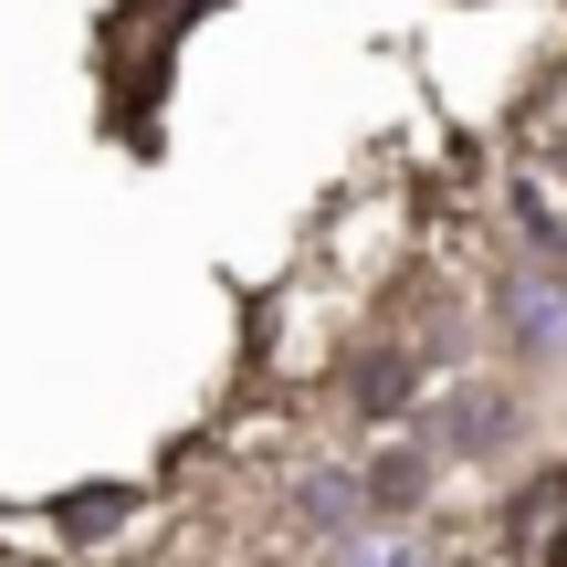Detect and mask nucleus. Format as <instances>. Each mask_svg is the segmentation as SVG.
Here are the masks:
<instances>
[{
	"mask_svg": "<svg viewBox=\"0 0 567 567\" xmlns=\"http://www.w3.org/2000/svg\"><path fill=\"white\" fill-rule=\"evenodd\" d=\"M494 326H505V347L526 368H567V252L494 274Z\"/></svg>",
	"mask_w": 567,
	"mask_h": 567,
	"instance_id": "obj_1",
	"label": "nucleus"
},
{
	"mask_svg": "<svg viewBox=\"0 0 567 567\" xmlns=\"http://www.w3.org/2000/svg\"><path fill=\"white\" fill-rule=\"evenodd\" d=\"M295 515H305V526L326 536V547H337V536H358V526H368L379 505H368V473H337V463H316V473L295 484Z\"/></svg>",
	"mask_w": 567,
	"mask_h": 567,
	"instance_id": "obj_2",
	"label": "nucleus"
},
{
	"mask_svg": "<svg viewBox=\"0 0 567 567\" xmlns=\"http://www.w3.org/2000/svg\"><path fill=\"white\" fill-rule=\"evenodd\" d=\"M505 431H515V400H505V389H452L442 421H431V442H442V452H494Z\"/></svg>",
	"mask_w": 567,
	"mask_h": 567,
	"instance_id": "obj_3",
	"label": "nucleus"
},
{
	"mask_svg": "<svg viewBox=\"0 0 567 567\" xmlns=\"http://www.w3.org/2000/svg\"><path fill=\"white\" fill-rule=\"evenodd\" d=\"M431 463H442V442H389L379 463H368V505H379V515H410L431 494Z\"/></svg>",
	"mask_w": 567,
	"mask_h": 567,
	"instance_id": "obj_4",
	"label": "nucleus"
},
{
	"mask_svg": "<svg viewBox=\"0 0 567 567\" xmlns=\"http://www.w3.org/2000/svg\"><path fill=\"white\" fill-rule=\"evenodd\" d=\"M326 567H431V547H421L410 526H358V536L326 547Z\"/></svg>",
	"mask_w": 567,
	"mask_h": 567,
	"instance_id": "obj_5",
	"label": "nucleus"
},
{
	"mask_svg": "<svg viewBox=\"0 0 567 567\" xmlns=\"http://www.w3.org/2000/svg\"><path fill=\"white\" fill-rule=\"evenodd\" d=\"M410 389H421V368H410V347H379V358L358 368V410H368V421H389V410H410Z\"/></svg>",
	"mask_w": 567,
	"mask_h": 567,
	"instance_id": "obj_6",
	"label": "nucleus"
},
{
	"mask_svg": "<svg viewBox=\"0 0 567 567\" xmlns=\"http://www.w3.org/2000/svg\"><path fill=\"white\" fill-rule=\"evenodd\" d=\"M105 515H116V494H84V505H63V526H74V536H105Z\"/></svg>",
	"mask_w": 567,
	"mask_h": 567,
	"instance_id": "obj_7",
	"label": "nucleus"
}]
</instances>
